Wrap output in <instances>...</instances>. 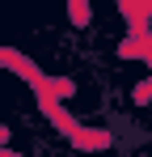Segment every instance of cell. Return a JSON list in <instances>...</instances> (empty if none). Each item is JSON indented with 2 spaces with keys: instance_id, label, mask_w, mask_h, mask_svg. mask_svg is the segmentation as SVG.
Listing matches in <instances>:
<instances>
[{
  "instance_id": "cell-2",
  "label": "cell",
  "mask_w": 152,
  "mask_h": 157,
  "mask_svg": "<svg viewBox=\"0 0 152 157\" xmlns=\"http://www.w3.org/2000/svg\"><path fill=\"white\" fill-rule=\"evenodd\" d=\"M4 140H9V128H0V144H4Z\"/></svg>"
},
{
  "instance_id": "cell-1",
  "label": "cell",
  "mask_w": 152,
  "mask_h": 157,
  "mask_svg": "<svg viewBox=\"0 0 152 157\" xmlns=\"http://www.w3.org/2000/svg\"><path fill=\"white\" fill-rule=\"evenodd\" d=\"M72 17H76V26H80V21H85V17H89V9H85V4H80V0H76V4H72Z\"/></svg>"
}]
</instances>
